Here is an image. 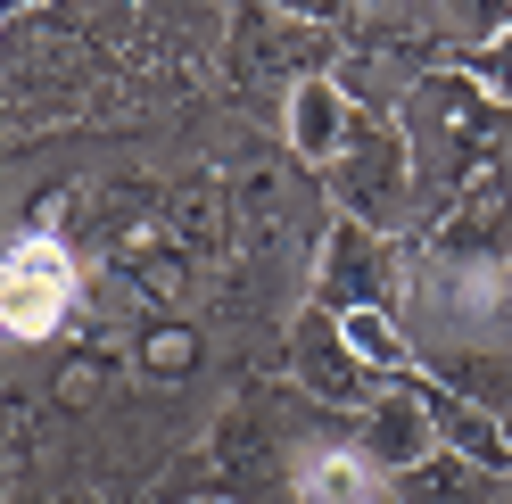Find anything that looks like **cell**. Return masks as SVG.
Here are the masks:
<instances>
[{
    "mask_svg": "<svg viewBox=\"0 0 512 504\" xmlns=\"http://www.w3.org/2000/svg\"><path fill=\"white\" fill-rule=\"evenodd\" d=\"M75 306V257L42 232H25L0 257V339H42Z\"/></svg>",
    "mask_w": 512,
    "mask_h": 504,
    "instance_id": "1",
    "label": "cell"
},
{
    "mask_svg": "<svg viewBox=\"0 0 512 504\" xmlns=\"http://www.w3.org/2000/svg\"><path fill=\"white\" fill-rule=\"evenodd\" d=\"M298 496H306V504H380V471H372L364 455L331 447V455H314V463H306Z\"/></svg>",
    "mask_w": 512,
    "mask_h": 504,
    "instance_id": "2",
    "label": "cell"
}]
</instances>
